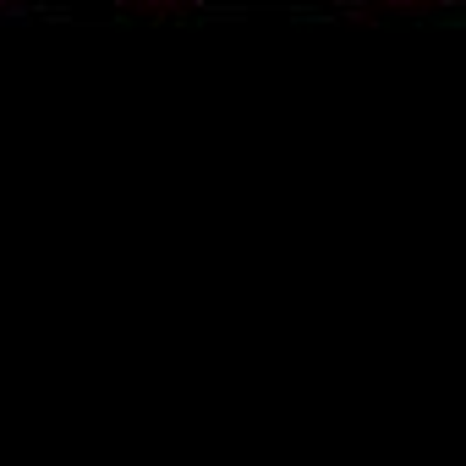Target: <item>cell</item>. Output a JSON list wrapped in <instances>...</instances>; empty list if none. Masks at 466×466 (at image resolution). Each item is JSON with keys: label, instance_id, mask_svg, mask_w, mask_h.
<instances>
[{"label": "cell", "instance_id": "6da1fadb", "mask_svg": "<svg viewBox=\"0 0 466 466\" xmlns=\"http://www.w3.org/2000/svg\"><path fill=\"white\" fill-rule=\"evenodd\" d=\"M417 6H422V0H417Z\"/></svg>", "mask_w": 466, "mask_h": 466}]
</instances>
